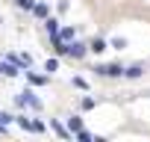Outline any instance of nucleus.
Here are the masks:
<instances>
[{
  "instance_id": "nucleus-1",
  "label": "nucleus",
  "mask_w": 150,
  "mask_h": 142,
  "mask_svg": "<svg viewBox=\"0 0 150 142\" xmlns=\"http://www.w3.org/2000/svg\"><path fill=\"white\" fill-rule=\"evenodd\" d=\"M15 104H18V107H33V110H41V101H38L30 89H27V92H21V95L15 98Z\"/></svg>"
},
{
  "instance_id": "nucleus-2",
  "label": "nucleus",
  "mask_w": 150,
  "mask_h": 142,
  "mask_svg": "<svg viewBox=\"0 0 150 142\" xmlns=\"http://www.w3.org/2000/svg\"><path fill=\"white\" fill-rule=\"evenodd\" d=\"M94 71H97L100 77H121V74H124V71H121V65H115V62H112V65H97Z\"/></svg>"
},
{
  "instance_id": "nucleus-3",
  "label": "nucleus",
  "mask_w": 150,
  "mask_h": 142,
  "mask_svg": "<svg viewBox=\"0 0 150 142\" xmlns=\"http://www.w3.org/2000/svg\"><path fill=\"white\" fill-rule=\"evenodd\" d=\"M71 56L74 59H83L86 56V42H71Z\"/></svg>"
},
{
  "instance_id": "nucleus-4",
  "label": "nucleus",
  "mask_w": 150,
  "mask_h": 142,
  "mask_svg": "<svg viewBox=\"0 0 150 142\" xmlns=\"http://www.w3.org/2000/svg\"><path fill=\"white\" fill-rule=\"evenodd\" d=\"M50 127H53V133H56V136H62V139H71V133L62 127V121H56V118H53V121H50Z\"/></svg>"
},
{
  "instance_id": "nucleus-5",
  "label": "nucleus",
  "mask_w": 150,
  "mask_h": 142,
  "mask_svg": "<svg viewBox=\"0 0 150 142\" xmlns=\"http://www.w3.org/2000/svg\"><path fill=\"white\" fill-rule=\"evenodd\" d=\"M27 80H30L33 86H44V83H47V77H44V74H33V71H27Z\"/></svg>"
},
{
  "instance_id": "nucleus-6",
  "label": "nucleus",
  "mask_w": 150,
  "mask_h": 142,
  "mask_svg": "<svg viewBox=\"0 0 150 142\" xmlns=\"http://www.w3.org/2000/svg\"><path fill=\"white\" fill-rule=\"evenodd\" d=\"M68 127H71L74 133H77V130H83V118H80V115H68Z\"/></svg>"
},
{
  "instance_id": "nucleus-7",
  "label": "nucleus",
  "mask_w": 150,
  "mask_h": 142,
  "mask_svg": "<svg viewBox=\"0 0 150 142\" xmlns=\"http://www.w3.org/2000/svg\"><path fill=\"white\" fill-rule=\"evenodd\" d=\"M47 12H50V9H47L44 3H35V6H33V15H35V18H47Z\"/></svg>"
},
{
  "instance_id": "nucleus-8",
  "label": "nucleus",
  "mask_w": 150,
  "mask_h": 142,
  "mask_svg": "<svg viewBox=\"0 0 150 142\" xmlns=\"http://www.w3.org/2000/svg\"><path fill=\"white\" fill-rule=\"evenodd\" d=\"M91 50H94V53H103V50H106V42H103V39H94V42H91Z\"/></svg>"
},
{
  "instance_id": "nucleus-9",
  "label": "nucleus",
  "mask_w": 150,
  "mask_h": 142,
  "mask_svg": "<svg viewBox=\"0 0 150 142\" xmlns=\"http://www.w3.org/2000/svg\"><path fill=\"white\" fill-rule=\"evenodd\" d=\"M59 39H65V42H74V30H71V27H62Z\"/></svg>"
},
{
  "instance_id": "nucleus-10",
  "label": "nucleus",
  "mask_w": 150,
  "mask_h": 142,
  "mask_svg": "<svg viewBox=\"0 0 150 142\" xmlns=\"http://www.w3.org/2000/svg\"><path fill=\"white\" fill-rule=\"evenodd\" d=\"M124 74H127V77H141V65H132V68H127Z\"/></svg>"
},
{
  "instance_id": "nucleus-11",
  "label": "nucleus",
  "mask_w": 150,
  "mask_h": 142,
  "mask_svg": "<svg viewBox=\"0 0 150 142\" xmlns=\"http://www.w3.org/2000/svg\"><path fill=\"white\" fill-rule=\"evenodd\" d=\"M77 139H80V142H91V139H94V136H91V133H88V130H77Z\"/></svg>"
},
{
  "instance_id": "nucleus-12",
  "label": "nucleus",
  "mask_w": 150,
  "mask_h": 142,
  "mask_svg": "<svg viewBox=\"0 0 150 142\" xmlns=\"http://www.w3.org/2000/svg\"><path fill=\"white\" fill-rule=\"evenodd\" d=\"M15 3H18L21 9H30V12H33V6H35V3H33V0H15Z\"/></svg>"
},
{
  "instance_id": "nucleus-13",
  "label": "nucleus",
  "mask_w": 150,
  "mask_h": 142,
  "mask_svg": "<svg viewBox=\"0 0 150 142\" xmlns=\"http://www.w3.org/2000/svg\"><path fill=\"white\" fill-rule=\"evenodd\" d=\"M30 130H33V133H41L44 124H41V121H30Z\"/></svg>"
},
{
  "instance_id": "nucleus-14",
  "label": "nucleus",
  "mask_w": 150,
  "mask_h": 142,
  "mask_svg": "<svg viewBox=\"0 0 150 142\" xmlns=\"http://www.w3.org/2000/svg\"><path fill=\"white\" fill-rule=\"evenodd\" d=\"M74 86H77V89H88V83H86L83 77H74Z\"/></svg>"
},
{
  "instance_id": "nucleus-15",
  "label": "nucleus",
  "mask_w": 150,
  "mask_h": 142,
  "mask_svg": "<svg viewBox=\"0 0 150 142\" xmlns=\"http://www.w3.org/2000/svg\"><path fill=\"white\" fill-rule=\"evenodd\" d=\"M44 68H47V71H56V68H59V62H56V59H47V65H44Z\"/></svg>"
}]
</instances>
